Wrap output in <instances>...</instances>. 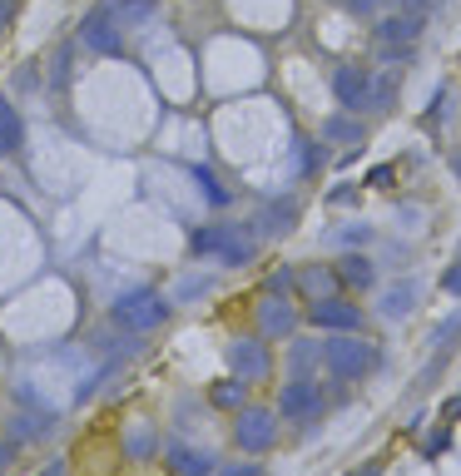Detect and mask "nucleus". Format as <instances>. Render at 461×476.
Instances as JSON below:
<instances>
[{
	"instance_id": "ddd939ff",
	"label": "nucleus",
	"mask_w": 461,
	"mask_h": 476,
	"mask_svg": "<svg viewBox=\"0 0 461 476\" xmlns=\"http://www.w3.org/2000/svg\"><path fill=\"white\" fill-rule=\"evenodd\" d=\"M338 283H342V288H352V293L372 288V283H377L372 258H362V253H342V263H338Z\"/></svg>"
},
{
	"instance_id": "f03ea898",
	"label": "nucleus",
	"mask_w": 461,
	"mask_h": 476,
	"mask_svg": "<svg viewBox=\"0 0 461 476\" xmlns=\"http://www.w3.org/2000/svg\"><path fill=\"white\" fill-rule=\"evenodd\" d=\"M322 363H328V373L338 377V383H358V377H368L372 367L382 363V353L358 333H332L328 343H322Z\"/></svg>"
},
{
	"instance_id": "6e6552de",
	"label": "nucleus",
	"mask_w": 461,
	"mask_h": 476,
	"mask_svg": "<svg viewBox=\"0 0 461 476\" xmlns=\"http://www.w3.org/2000/svg\"><path fill=\"white\" fill-rule=\"evenodd\" d=\"M293 327H298V308L288 303V293H268V298L258 303V333L264 337H288Z\"/></svg>"
},
{
	"instance_id": "b1692460",
	"label": "nucleus",
	"mask_w": 461,
	"mask_h": 476,
	"mask_svg": "<svg viewBox=\"0 0 461 476\" xmlns=\"http://www.w3.org/2000/svg\"><path fill=\"white\" fill-rule=\"evenodd\" d=\"M124 447H130V457H139V461H144V457H154V432H149V427H134Z\"/></svg>"
},
{
	"instance_id": "412c9836",
	"label": "nucleus",
	"mask_w": 461,
	"mask_h": 476,
	"mask_svg": "<svg viewBox=\"0 0 461 476\" xmlns=\"http://www.w3.org/2000/svg\"><path fill=\"white\" fill-rule=\"evenodd\" d=\"M322 134H328L332 144H358L362 140V124H352V120H342V114H338V120L322 124Z\"/></svg>"
},
{
	"instance_id": "20e7f679",
	"label": "nucleus",
	"mask_w": 461,
	"mask_h": 476,
	"mask_svg": "<svg viewBox=\"0 0 461 476\" xmlns=\"http://www.w3.org/2000/svg\"><path fill=\"white\" fill-rule=\"evenodd\" d=\"M278 437V412L274 407H238V422H234V442L248 452V457H258V452H268Z\"/></svg>"
},
{
	"instance_id": "f257e3e1",
	"label": "nucleus",
	"mask_w": 461,
	"mask_h": 476,
	"mask_svg": "<svg viewBox=\"0 0 461 476\" xmlns=\"http://www.w3.org/2000/svg\"><path fill=\"white\" fill-rule=\"evenodd\" d=\"M188 253L194 258H218L224 268H244V263H254V234L238 224H208V228H194V238H188Z\"/></svg>"
},
{
	"instance_id": "aec40b11",
	"label": "nucleus",
	"mask_w": 461,
	"mask_h": 476,
	"mask_svg": "<svg viewBox=\"0 0 461 476\" xmlns=\"http://www.w3.org/2000/svg\"><path fill=\"white\" fill-rule=\"evenodd\" d=\"M188 179H194V189H198V194H204V199H208V204H214V209H224V204H228V189L218 184V179L208 174L204 164H194V169H188Z\"/></svg>"
},
{
	"instance_id": "c756f323",
	"label": "nucleus",
	"mask_w": 461,
	"mask_h": 476,
	"mask_svg": "<svg viewBox=\"0 0 461 476\" xmlns=\"http://www.w3.org/2000/svg\"><path fill=\"white\" fill-rule=\"evenodd\" d=\"M442 293H452V298H461V263H456V268H447V278H442Z\"/></svg>"
},
{
	"instance_id": "dca6fc26",
	"label": "nucleus",
	"mask_w": 461,
	"mask_h": 476,
	"mask_svg": "<svg viewBox=\"0 0 461 476\" xmlns=\"http://www.w3.org/2000/svg\"><path fill=\"white\" fill-rule=\"evenodd\" d=\"M417 298H422V288H417L412 278L392 283V288L382 293V317H392V323H397V317H407V313L417 308Z\"/></svg>"
},
{
	"instance_id": "7ed1b4c3",
	"label": "nucleus",
	"mask_w": 461,
	"mask_h": 476,
	"mask_svg": "<svg viewBox=\"0 0 461 476\" xmlns=\"http://www.w3.org/2000/svg\"><path fill=\"white\" fill-rule=\"evenodd\" d=\"M164 317H169V298H159L154 288H130L110 303V323L124 327V333H134V337L154 333Z\"/></svg>"
},
{
	"instance_id": "9b49d317",
	"label": "nucleus",
	"mask_w": 461,
	"mask_h": 476,
	"mask_svg": "<svg viewBox=\"0 0 461 476\" xmlns=\"http://www.w3.org/2000/svg\"><path fill=\"white\" fill-rule=\"evenodd\" d=\"M164 461H169L174 476H208L214 471V457L204 447H188V442H164Z\"/></svg>"
},
{
	"instance_id": "cd10ccee",
	"label": "nucleus",
	"mask_w": 461,
	"mask_h": 476,
	"mask_svg": "<svg viewBox=\"0 0 461 476\" xmlns=\"http://www.w3.org/2000/svg\"><path fill=\"white\" fill-rule=\"evenodd\" d=\"M204 293H208V278H184V283H179V298H184V303L204 298Z\"/></svg>"
},
{
	"instance_id": "0eeeda50",
	"label": "nucleus",
	"mask_w": 461,
	"mask_h": 476,
	"mask_svg": "<svg viewBox=\"0 0 461 476\" xmlns=\"http://www.w3.org/2000/svg\"><path fill=\"white\" fill-rule=\"evenodd\" d=\"M308 323L312 327H328V333H358V327H362V308H358V303H342L338 293H332V298H322V303H312V308H308Z\"/></svg>"
},
{
	"instance_id": "4be33fe9",
	"label": "nucleus",
	"mask_w": 461,
	"mask_h": 476,
	"mask_svg": "<svg viewBox=\"0 0 461 476\" xmlns=\"http://www.w3.org/2000/svg\"><path fill=\"white\" fill-rule=\"evenodd\" d=\"M322 357V347L312 343H293V377H312V363Z\"/></svg>"
},
{
	"instance_id": "f8f14e48",
	"label": "nucleus",
	"mask_w": 461,
	"mask_h": 476,
	"mask_svg": "<svg viewBox=\"0 0 461 476\" xmlns=\"http://www.w3.org/2000/svg\"><path fill=\"white\" fill-rule=\"evenodd\" d=\"M298 283H303V293H308L312 303L332 298V293L342 288V283H338V268H328V263H308V268H298Z\"/></svg>"
},
{
	"instance_id": "c85d7f7f",
	"label": "nucleus",
	"mask_w": 461,
	"mask_h": 476,
	"mask_svg": "<svg viewBox=\"0 0 461 476\" xmlns=\"http://www.w3.org/2000/svg\"><path fill=\"white\" fill-rule=\"evenodd\" d=\"M10 467H15V442H0V476H10Z\"/></svg>"
},
{
	"instance_id": "423d86ee",
	"label": "nucleus",
	"mask_w": 461,
	"mask_h": 476,
	"mask_svg": "<svg viewBox=\"0 0 461 476\" xmlns=\"http://www.w3.org/2000/svg\"><path fill=\"white\" fill-rule=\"evenodd\" d=\"M228 367H234L238 383H258V377L274 367V363H268L264 337H234V343H228Z\"/></svg>"
},
{
	"instance_id": "2f4dec72",
	"label": "nucleus",
	"mask_w": 461,
	"mask_h": 476,
	"mask_svg": "<svg viewBox=\"0 0 461 476\" xmlns=\"http://www.w3.org/2000/svg\"><path fill=\"white\" fill-rule=\"evenodd\" d=\"M40 476H70V467H65V457H55V461H50V467H45V471H40Z\"/></svg>"
},
{
	"instance_id": "4468645a",
	"label": "nucleus",
	"mask_w": 461,
	"mask_h": 476,
	"mask_svg": "<svg viewBox=\"0 0 461 476\" xmlns=\"http://www.w3.org/2000/svg\"><path fill=\"white\" fill-rule=\"evenodd\" d=\"M50 432H55V417L45 407H30L10 422V442H35V437H50Z\"/></svg>"
},
{
	"instance_id": "5701e85b",
	"label": "nucleus",
	"mask_w": 461,
	"mask_h": 476,
	"mask_svg": "<svg viewBox=\"0 0 461 476\" xmlns=\"http://www.w3.org/2000/svg\"><path fill=\"white\" fill-rule=\"evenodd\" d=\"M208 402H214V407H244V383H218L214 393H208Z\"/></svg>"
},
{
	"instance_id": "7c9ffc66",
	"label": "nucleus",
	"mask_w": 461,
	"mask_h": 476,
	"mask_svg": "<svg viewBox=\"0 0 461 476\" xmlns=\"http://www.w3.org/2000/svg\"><path fill=\"white\" fill-rule=\"evenodd\" d=\"M218 476H264V467H254V461H238V467H224Z\"/></svg>"
},
{
	"instance_id": "a211bd4d",
	"label": "nucleus",
	"mask_w": 461,
	"mask_h": 476,
	"mask_svg": "<svg viewBox=\"0 0 461 476\" xmlns=\"http://www.w3.org/2000/svg\"><path fill=\"white\" fill-rule=\"evenodd\" d=\"M20 144H25V124H20V110L5 100V94H0V159L15 154Z\"/></svg>"
},
{
	"instance_id": "473e14b6",
	"label": "nucleus",
	"mask_w": 461,
	"mask_h": 476,
	"mask_svg": "<svg viewBox=\"0 0 461 476\" xmlns=\"http://www.w3.org/2000/svg\"><path fill=\"white\" fill-rule=\"evenodd\" d=\"M5 25H10V0H0V35H5Z\"/></svg>"
},
{
	"instance_id": "1a4fd4ad",
	"label": "nucleus",
	"mask_w": 461,
	"mask_h": 476,
	"mask_svg": "<svg viewBox=\"0 0 461 476\" xmlns=\"http://www.w3.org/2000/svg\"><path fill=\"white\" fill-rule=\"evenodd\" d=\"M332 94H338L342 110H368V100H372V75H368V70H358V65H342L338 75H332Z\"/></svg>"
},
{
	"instance_id": "2eb2a0df",
	"label": "nucleus",
	"mask_w": 461,
	"mask_h": 476,
	"mask_svg": "<svg viewBox=\"0 0 461 476\" xmlns=\"http://www.w3.org/2000/svg\"><path fill=\"white\" fill-rule=\"evenodd\" d=\"M417 35H422V15H392V20H382V25H377V40H382V45H392V50L412 45Z\"/></svg>"
},
{
	"instance_id": "72a5a7b5",
	"label": "nucleus",
	"mask_w": 461,
	"mask_h": 476,
	"mask_svg": "<svg viewBox=\"0 0 461 476\" xmlns=\"http://www.w3.org/2000/svg\"><path fill=\"white\" fill-rule=\"evenodd\" d=\"M452 174H456V184H461V150L452 154Z\"/></svg>"
},
{
	"instance_id": "bb28decb",
	"label": "nucleus",
	"mask_w": 461,
	"mask_h": 476,
	"mask_svg": "<svg viewBox=\"0 0 461 476\" xmlns=\"http://www.w3.org/2000/svg\"><path fill=\"white\" fill-rule=\"evenodd\" d=\"M293 283H298V273H293V268H278L274 278H268V293H293Z\"/></svg>"
},
{
	"instance_id": "f3484780",
	"label": "nucleus",
	"mask_w": 461,
	"mask_h": 476,
	"mask_svg": "<svg viewBox=\"0 0 461 476\" xmlns=\"http://www.w3.org/2000/svg\"><path fill=\"white\" fill-rule=\"evenodd\" d=\"M154 5H159V0H104V15L130 30V25H144V20L154 15Z\"/></svg>"
},
{
	"instance_id": "9d476101",
	"label": "nucleus",
	"mask_w": 461,
	"mask_h": 476,
	"mask_svg": "<svg viewBox=\"0 0 461 476\" xmlns=\"http://www.w3.org/2000/svg\"><path fill=\"white\" fill-rule=\"evenodd\" d=\"M80 45L94 50V55H114V50H120V25L104 15V5L85 15V25H80Z\"/></svg>"
},
{
	"instance_id": "39448f33",
	"label": "nucleus",
	"mask_w": 461,
	"mask_h": 476,
	"mask_svg": "<svg viewBox=\"0 0 461 476\" xmlns=\"http://www.w3.org/2000/svg\"><path fill=\"white\" fill-rule=\"evenodd\" d=\"M278 412L288 422H312V417H322V393H318V383L312 377H293L288 387H283V397H278Z\"/></svg>"
},
{
	"instance_id": "6ab92c4d",
	"label": "nucleus",
	"mask_w": 461,
	"mask_h": 476,
	"mask_svg": "<svg viewBox=\"0 0 461 476\" xmlns=\"http://www.w3.org/2000/svg\"><path fill=\"white\" fill-rule=\"evenodd\" d=\"M293 224H298V204H293V199H274V204L258 214V228H264V234H288Z\"/></svg>"
},
{
	"instance_id": "a878e982",
	"label": "nucleus",
	"mask_w": 461,
	"mask_h": 476,
	"mask_svg": "<svg viewBox=\"0 0 461 476\" xmlns=\"http://www.w3.org/2000/svg\"><path fill=\"white\" fill-rule=\"evenodd\" d=\"M372 224H348V228H332V243H368Z\"/></svg>"
},
{
	"instance_id": "393cba45",
	"label": "nucleus",
	"mask_w": 461,
	"mask_h": 476,
	"mask_svg": "<svg viewBox=\"0 0 461 476\" xmlns=\"http://www.w3.org/2000/svg\"><path fill=\"white\" fill-rule=\"evenodd\" d=\"M456 337H461V313H452L442 327H437V333H432V347H452Z\"/></svg>"
}]
</instances>
